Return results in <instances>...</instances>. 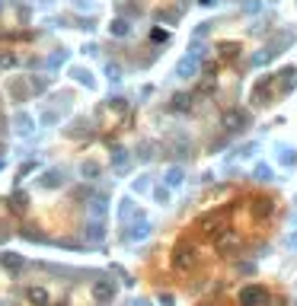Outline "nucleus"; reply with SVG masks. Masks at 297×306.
Listing matches in <instances>:
<instances>
[{
    "instance_id": "1",
    "label": "nucleus",
    "mask_w": 297,
    "mask_h": 306,
    "mask_svg": "<svg viewBox=\"0 0 297 306\" xmlns=\"http://www.w3.org/2000/svg\"><path fill=\"white\" fill-rule=\"evenodd\" d=\"M268 303V290L259 287V284H249V287L240 290V306H265Z\"/></svg>"
},
{
    "instance_id": "2",
    "label": "nucleus",
    "mask_w": 297,
    "mask_h": 306,
    "mask_svg": "<svg viewBox=\"0 0 297 306\" xmlns=\"http://www.w3.org/2000/svg\"><path fill=\"white\" fill-rule=\"evenodd\" d=\"M201 54H205V51L195 48V51H188L186 58L179 61V64H176V77H179V80H188V77H195V73H198V61H201Z\"/></svg>"
},
{
    "instance_id": "3",
    "label": "nucleus",
    "mask_w": 297,
    "mask_h": 306,
    "mask_svg": "<svg viewBox=\"0 0 297 306\" xmlns=\"http://www.w3.org/2000/svg\"><path fill=\"white\" fill-rule=\"evenodd\" d=\"M195 262H198V255H195V249L192 246H176V252H173V268L176 271H188V268H195Z\"/></svg>"
},
{
    "instance_id": "4",
    "label": "nucleus",
    "mask_w": 297,
    "mask_h": 306,
    "mask_svg": "<svg viewBox=\"0 0 297 306\" xmlns=\"http://www.w3.org/2000/svg\"><path fill=\"white\" fill-rule=\"evenodd\" d=\"M246 125H249V115L246 112H240V108L224 112V128H227V131H243Z\"/></svg>"
},
{
    "instance_id": "5",
    "label": "nucleus",
    "mask_w": 297,
    "mask_h": 306,
    "mask_svg": "<svg viewBox=\"0 0 297 306\" xmlns=\"http://www.w3.org/2000/svg\"><path fill=\"white\" fill-rule=\"evenodd\" d=\"M112 297H115V284L112 281H96L93 284V300L96 303H109Z\"/></svg>"
},
{
    "instance_id": "6",
    "label": "nucleus",
    "mask_w": 297,
    "mask_h": 306,
    "mask_svg": "<svg viewBox=\"0 0 297 306\" xmlns=\"http://www.w3.org/2000/svg\"><path fill=\"white\" fill-rule=\"evenodd\" d=\"M106 210H109V207H106V198H103V195H93V198L86 201V217H90V220H103Z\"/></svg>"
},
{
    "instance_id": "7",
    "label": "nucleus",
    "mask_w": 297,
    "mask_h": 306,
    "mask_svg": "<svg viewBox=\"0 0 297 306\" xmlns=\"http://www.w3.org/2000/svg\"><path fill=\"white\" fill-rule=\"evenodd\" d=\"M67 182V175H64V169H48V172L38 179V185L42 188H61Z\"/></svg>"
},
{
    "instance_id": "8",
    "label": "nucleus",
    "mask_w": 297,
    "mask_h": 306,
    "mask_svg": "<svg viewBox=\"0 0 297 306\" xmlns=\"http://www.w3.org/2000/svg\"><path fill=\"white\" fill-rule=\"evenodd\" d=\"M0 265H3L10 274H19V271L26 268V258L16 255V252H3V255H0Z\"/></svg>"
},
{
    "instance_id": "9",
    "label": "nucleus",
    "mask_w": 297,
    "mask_h": 306,
    "mask_svg": "<svg viewBox=\"0 0 297 306\" xmlns=\"http://www.w3.org/2000/svg\"><path fill=\"white\" fill-rule=\"evenodd\" d=\"M83 236H86L90 242H103V236H106V223H103V220H86Z\"/></svg>"
},
{
    "instance_id": "10",
    "label": "nucleus",
    "mask_w": 297,
    "mask_h": 306,
    "mask_svg": "<svg viewBox=\"0 0 297 306\" xmlns=\"http://www.w3.org/2000/svg\"><path fill=\"white\" fill-rule=\"evenodd\" d=\"M147 236H150V223L141 220V223H134V227L125 233V239H128V242H141V239H147Z\"/></svg>"
},
{
    "instance_id": "11",
    "label": "nucleus",
    "mask_w": 297,
    "mask_h": 306,
    "mask_svg": "<svg viewBox=\"0 0 297 306\" xmlns=\"http://www.w3.org/2000/svg\"><path fill=\"white\" fill-rule=\"evenodd\" d=\"M71 73H74V80H77V83L86 86V90H93V86H96V80H93V73L86 70V67H74Z\"/></svg>"
},
{
    "instance_id": "12",
    "label": "nucleus",
    "mask_w": 297,
    "mask_h": 306,
    "mask_svg": "<svg viewBox=\"0 0 297 306\" xmlns=\"http://www.w3.org/2000/svg\"><path fill=\"white\" fill-rule=\"evenodd\" d=\"M99 172H103V166H99L96 160H83V163H80V175H83V179H96Z\"/></svg>"
},
{
    "instance_id": "13",
    "label": "nucleus",
    "mask_w": 297,
    "mask_h": 306,
    "mask_svg": "<svg viewBox=\"0 0 297 306\" xmlns=\"http://www.w3.org/2000/svg\"><path fill=\"white\" fill-rule=\"evenodd\" d=\"M128 160H131V156H128L125 147H112V166H115V169H125Z\"/></svg>"
},
{
    "instance_id": "14",
    "label": "nucleus",
    "mask_w": 297,
    "mask_h": 306,
    "mask_svg": "<svg viewBox=\"0 0 297 306\" xmlns=\"http://www.w3.org/2000/svg\"><path fill=\"white\" fill-rule=\"evenodd\" d=\"M182 179H186V175H182L179 166H170V169H166V185H170V188H179Z\"/></svg>"
},
{
    "instance_id": "15",
    "label": "nucleus",
    "mask_w": 297,
    "mask_h": 306,
    "mask_svg": "<svg viewBox=\"0 0 297 306\" xmlns=\"http://www.w3.org/2000/svg\"><path fill=\"white\" fill-rule=\"evenodd\" d=\"M10 207L16 210V214H23V210L29 207V195H26V192H16V195L10 198Z\"/></svg>"
},
{
    "instance_id": "16",
    "label": "nucleus",
    "mask_w": 297,
    "mask_h": 306,
    "mask_svg": "<svg viewBox=\"0 0 297 306\" xmlns=\"http://www.w3.org/2000/svg\"><path fill=\"white\" fill-rule=\"evenodd\" d=\"M29 303L48 306V294H45V287H29Z\"/></svg>"
},
{
    "instance_id": "17",
    "label": "nucleus",
    "mask_w": 297,
    "mask_h": 306,
    "mask_svg": "<svg viewBox=\"0 0 297 306\" xmlns=\"http://www.w3.org/2000/svg\"><path fill=\"white\" fill-rule=\"evenodd\" d=\"M13 125H16V131H19V134H26V131L32 128V118H29L26 112H16V115H13Z\"/></svg>"
},
{
    "instance_id": "18",
    "label": "nucleus",
    "mask_w": 297,
    "mask_h": 306,
    "mask_svg": "<svg viewBox=\"0 0 297 306\" xmlns=\"http://www.w3.org/2000/svg\"><path fill=\"white\" fill-rule=\"evenodd\" d=\"M153 150H157V144H153V140H144V144L138 147V160H141V163L153 160Z\"/></svg>"
},
{
    "instance_id": "19",
    "label": "nucleus",
    "mask_w": 297,
    "mask_h": 306,
    "mask_svg": "<svg viewBox=\"0 0 297 306\" xmlns=\"http://www.w3.org/2000/svg\"><path fill=\"white\" fill-rule=\"evenodd\" d=\"M112 35H118V38H125L128 32H131V26H128V19H112Z\"/></svg>"
},
{
    "instance_id": "20",
    "label": "nucleus",
    "mask_w": 297,
    "mask_h": 306,
    "mask_svg": "<svg viewBox=\"0 0 297 306\" xmlns=\"http://www.w3.org/2000/svg\"><path fill=\"white\" fill-rule=\"evenodd\" d=\"M253 214L259 217V220H262V217H268V214H272V201H268V198H259V201H256V207H253Z\"/></svg>"
},
{
    "instance_id": "21",
    "label": "nucleus",
    "mask_w": 297,
    "mask_h": 306,
    "mask_svg": "<svg viewBox=\"0 0 297 306\" xmlns=\"http://www.w3.org/2000/svg\"><path fill=\"white\" fill-rule=\"evenodd\" d=\"M265 96H268V80H259V83H256V90H253V102H265Z\"/></svg>"
},
{
    "instance_id": "22",
    "label": "nucleus",
    "mask_w": 297,
    "mask_h": 306,
    "mask_svg": "<svg viewBox=\"0 0 297 306\" xmlns=\"http://www.w3.org/2000/svg\"><path fill=\"white\" fill-rule=\"evenodd\" d=\"M10 93H13V99H16V102H23L29 90H26V83H23V80H13V83H10Z\"/></svg>"
},
{
    "instance_id": "23",
    "label": "nucleus",
    "mask_w": 297,
    "mask_h": 306,
    "mask_svg": "<svg viewBox=\"0 0 297 306\" xmlns=\"http://www.w3.org/2000/svg\"><path fill=\"white\" fill-rule=\"evenodd\" d=\"M278 160H281V166H297V156H294L291 147H281V150H278Z\"/></svg>"
},
{
    "instance_id": "24",
    "label": "nucleus",
    "mask_w": 297,
    "mask_h": 306,
    "mask_svg": "<svg viewBox=\"0 0 297 306\" xmlns=\"http://www.w3.org/2000/svg\"><path fill=\"white\" fill-rule=\"evenodd\" d=\"M29 90L36 93V96H38V93H45V90H48V77H32L29 80Z\"/></svg>"
},
{
    "instance_id": "25",
    "label": "nucleus",
    "mask_w": 297,
    "mask_h": 306,
    "mask_svg": "<svg viewBox=\"0 0 297 306\" xmlns=\"http://www.w3.org/2000/svg\"><path fill=\"white\" fill-rule=\"evenodd\" d=\"M83 131H90V121H83V118H77V121H74V128H67V134H71V137H80Z\"/></svg>"
},
{
    "instance_id": "26",
    "label": "nucleus",
    "mask_w": 297,
    "mask_h": 306,
    "mask_svg": "<svg viewBox=\"0 0 297 306\" xmlns=\"http://www.w3.org/2000/svg\"><path fill=\"white\" fill-rule=\"evenodd\" d=\"M64 61H67V51L61 48V51H55V54H51V58H48V67H51V70H55V67H61V64H64Z\"/></svg>"
},
{
    "instance_id": "27",
    "label": "nucleus",
    "mask_w": 297,
    "mask_h": 306,
    "mask_svg": "<svg viewBox=\"0 0 297 306\" xmlns=\"http://www.w3.org/2000/svg\"><path fill=\"white\" fill-rule=\"evenodd\" d=\"M256 179H259V182H272V169H268L265 163H259V166H256Z\"/></svg>"
},
{
    "instance_id": "28",
    "label": "nucleus",
    "mask_w": 297,
    "mask_h": 306,
    "mask_svg": "<svg viewBox=\"0 0 297 306\" xmlns=\"http://www.w3.org/2000/svg\"><path fill=\"white\" fill-rule=\"evenodd\" d=\"M237 236H221V239H218V249H233V246H237Z\"/></svg>"
},
{
    "instance_id": "29",
    "label": "nucleus",
    "mask_w": 297,
    "mask_h": 306,
    "mask_svg": "<svg viewBox=\"0 0 297 306\" xmlns=\"http://www.w3.org/2000/svg\"><path fill=\"white\" fill-rule=\"evenodd\" d=\"M106 73H109L112 83H118V80H121V67L118 64H109V67H106Z\"/></svg>"
},
{
    "instance_id": "30",
    "label": "nucleus",
    "mask_w": 297,
    "mask_h": 306,
    "mask_svg": "<svg viewBox=\"0 0 297 306\" xmlns=\"http://www.w3.org/2000/svg\"><path fill=\"white\" fill-rule=\"evenodd\" d=\"M173 108H176V112H186V108H188V96H173Z\"/></svg>"
},
{
    "instance_id": "31",
    "label": "nucleus",
    "mask_w": 297,
    "mask_h": 306,
    "mask_svg": "<svg viewBox=\"0 0 297 306\" xmlns=\"http://www.w3.org/2000/svg\"><path fill=\"white\" fill-rule=\"evenodd\" d=\"M153 198L160 204H170V192H166V188H153Z\"/></svg>"
},
{
    "instance_id": "32",
    "label": "nucleus",
    "mask_w": 297,
    "mask_h": 306,
    "mask_svg": "<svg viewBox=\"0 0 297 306\" xmlns=\"http://www.w3.org/2000/svg\"><path fill=\"white\" fill-rule=\"evenodd\" d=\"M150 188V182H147V175H141V179H134V192H147Z\"/></svg>"
},
{
    "instance_id": "33",
    "label": "nucleus",
    "mask_w": 297,
    "mask_h": 306,
    "mask_svg": "<svg viewBox=\"0 0 297 306\" xmlns=\"http://www.w3.org/2000/svg\"><path fill=\"white\" fill-rule=\"evenodd\" d=\"M55 121H58V112H45L42 115V125H55Z\"/></svg>"
},
{
    "instance_id": "34",
    "label": "nucleus",
    "mask_w": 297,
    "mask_h": 306,
    "mask_svg": "<svg viewBox=\"0 0 297 306\" xmlns=\"http://www.w3.org/2000/svg\"><path fill=\"white\" fill-rule=\"evenodd\" d=\"M118 214H121V220H125L128 214H131V201H121V207H118Z\"/></svg>"
},
{
    "instance_id": "35",
    "label": "nucleus",
    "mask_w": 297,
    "mask_h": 306,
    "mask_svg": "<svg viewBox=\"0 0 297 306\" xmlns=\"http://www.w3.org/2000/svg\"><path fill=\"white\" fill-rule=\"evenodd\" d=\"M32 169H36V163H26V166H23V169H19V179H23V175H29V172H32Z\"/></svg>"
},
{
    "instance_id": "36",
    "label": "nucleus",
    "mask_w": 297,
    "mask_h": 306,
    "mask_svg": "<svg viewBox=\"0 0 297 306\" xmlns=\"http://www.w3.org/2000/svg\"><path fill=\"white\" fill-rule=\"evenodd\" d=\"M109 105H112V108H115V112H121V108H125V99H112V102H109Z\"/></svg>"
},
{
    "instance_id": "37",
    "label": "nucleus",
    "mask_w": 297,
    "mask_h": 306,
    "mask_svg": "<svg viewBox=\"0 0 297 306\" xmlns=\"http://www.w3.org/2000/svg\"><path fill=\"white\" fill-rule=\"evenodd\" d=\"M131 306H150V303H147V300H134Z\"/></svg>"
},
{
    "instance_id": "38",
    "label": "nucleus",
    "mask_w": 297,
    "mask_h": 306,
    "mask_svg": "<svg viewBox=\"0 0 297 306\" xmlns=\"http://www.w3.org/2000/svg\"><path fill=\"white\" fill-rule=\"evenodd\" d=\"M198 3H205V6H211V3H218V0H198Z\"/></svg>"
},
{
    "instance_id": "39",
    "label": "nucleus",
    "mask_w": 297,
    "mask_h": 306,
    "mask_svg": "<svg viewBox=\"0 0 297 306\" xmlns=\"http://www.w3.org/2000/svg\"><path fill=\"white\" fill-rule=\"evenodd\" d=\"M291 246H294V249H297V236H291Z\"/></svg>"
},
{
    "instance_id": "40",
    "label": "nucleus",
    "mask_w": 297,
    "mask_h": 306,
    "mask_svg": "<svg viewBox=\"0 0 297 306\" xmlns=\"http://www.w3.org/2000/svg\"><path fill=\"white\" fill-rule=\"evenodd\" d=\"M201 306H211V303H201Z\"/></svg>"
}]
</instances>
